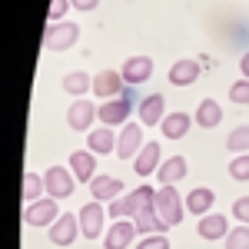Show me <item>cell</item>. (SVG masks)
Segmentation results:
<instances>
[{
	"label": "cell",
	"mask_w": 249,
	"mask_h": 249,
	"mask_svg": "<svg viewBox=\"0 0 249 249\" xmlns=\"http://www.w3.org/2000/svg\"><path fill=\"white\" fill-rule=\"evenodd\" d=\"M193 120H196L203 130H216V126L223 123V107H219L216 100H199V107H196Z\"/></svg>",
	"instance_id": "23"
},
{
	"label": "cell",
	"mask_w": 249,
	"mask_h": 249,
	"mask_svg": "<svg viewBox=\"0 0 249 249\" xmlns=\"http://www.w3.org/2000/svg\"><path fill=\"white\" fill-rule=\"evenodd\" d=\"M239 70H243V77L249 80V50L243 53V57H239Z\"/></svg>",
	"instance_id": "35"
},
{
	"label": "cell",
	"mask_w": 249,
	"mask_h": 249,
	"mask_svg": "<svg viewBox=\"0 0 249 249\" xmlns=\"http://www.w3.org/2000/svg\"><path fill=\"white\" fill-rule=\"evenodd\" d=\"M136 249H170V239L166 236H143L136 243Z\"/></svg>",
	"instance_id": "32"
},
{
	"label": "cell",
	"mask_w": 249,
	"mask_h": 249,
	"mask_svg": "<svg viewBox=\"0 0 249 249\" xmlns=\"http://www.w3.org/2000/svg\"><path fill=\"white\" fill-rule=\"evenodd\" d=\"M230 176L236 179V183H246V179H249V153L232 156V163H230Z\"/></svg>",
	"instance_id": "28"
},
{
	"label": "cell",
	"mask_w": 249,
	"mask_h": 249,
	"mask_svg": "<svg viewBox=\"0 0 249 249\" xmlns=\"http://www.w3.org/2000/svg\"><path fill=\"white\" fill-rule=\"evenodd\" d=\"M232 219H236L239 226H249V196L232 199Z\"/></svg>",
	"instance_id": "31"
},
{
	"label": "cell",
	"mask_w": 249,
	"mask_h": 249,
	"mask_svg": "<svg viewBox=\"0 0 249 249\" xmlns=\"http://www.w3.org/2000/svg\"><path fill=\"white\" fill-rule=\"evenodd\" d=\"M60 87H63L70 96H83V93H90V90H93V77H90V73H83V70H73V73H67V77H63Z\"/></svg>",
	"instance_id": "25"
},
{
	"label": "cell",
	"mask_w": 249,
	"mask_h": 249,
	"mask_svg": "<svg viewBox=\"0 0 249 249\" xmlns=\"http://www.w3.org/2000/svg\"><path fill=\"white\" fill-rule=\"evenodd\" d=\"M43 183H47V196L53 199H70L73 196V186H77V176L70 166H50L43 173Z\"/></svg>",
	"instance_id": "5"
},
{
	"label": "cell",
	"mask_w": 249,
	"mask_h": 249,
	"mask_svg": "<svg viewBox=\"0 0 249 249\" xmlns=\"http://www.w3.org/2000/svg\"><path fill=\"white\" fill-rule=\"evenodd\" d=\"M160 163H163V160H160V143L146 140V146H143V150H140V156L133 160V173L146 179L150 173H156V170H160Z\"/></svg>",
	"instance_id": "17"
},
{
	"label": "cell",
	"mask_w": 249,
	"mask_h": 249,
	"mask_svg": "<svg viewBox=\"0 0 249 249\" xmlns=\"http://www.w3.org/2000/svg\"><path fill=\"white\" fill-rule=\"evenodd\" d=\"M70 7H73V10H83V14H90V10L100 7V0H70Z\"/></svg>",
	"instance_id": "34"
},
{
	"label": "cell",
	"mask_w": 249,
	"mask_h": 249,
	"mask_svg": "<svg viewBox=\"0 0 249 249\" xmlns=\"http://www.w3.org/2000/svg\"><path fill=\"white\" fill-rule=\"evenodd\" d=\"M93 120H100V107H93V100H83V96H80L77 103L67 110V123H70V130H77V133H90V130H93Z\"/></svg>",
	"instance_id": "7"
},
{
	"label": "cell",
	"mask_w": 249,
	"mask_h": 249,
	"mask_svg": "<svg viewBox=\"0 0 249 249\" xmlns=\"http://www.w3.org/2000/svg\"><path fill=\"white\" fill-rule=\"evenodd\" d=\"M186 173H190V170H186V156H170V160L160 163L156 179H160V186H176Z\"/></svg>",
	"instance_id": "18"
},
{
	"label": "cell",
	"mask_w": 249,
	"mask_h": 249,
	"mask_svg": "<svg viewBox=\"0 0 249 249\" xmlns=\"http://www.w3.org/2000/svg\"><path fill=\"white\" fill-rule=\"evenodd\" d=\"M196 232H199V239L216 243V239H226V236H230V223H226V216H219V213H206V216H199Z\"/></svg>",
	"instance_id": "13"
},
{
	"label": "cell",
	"mask_w": 249,
	"mask_h": 249,
	"mask_svg": "<svg viewBox=\"0 0 249 249\" xmlns=\"http://www.w3.org/2000/svg\"><path fill=\"white\" fill-rule=\"evenodd\" d=\"M143 123H126L120 130V140H116V156L120 160H136L140 150H143Z\"/></svg>",
	"instance_id": "8"
},
{
	"label": "cell",
	"mask_w": 249,
	"mask_h": 249,
	"mask_svg": "<svg viewBox=\"0 0 249 249\" xmlns=\"http://www.w3.org/2000/svg\"><path fill=\"white\" fill-rule=\"evenodd\" d=\"M80 40V27L77 23H70V20H60V23H47V34H43V47L47 50H70L73 43Z\"/></svg>",
	"instance_id": "3"
},
{
	"label": "cell",
	"mask_w": 249,
	"mask_h": 249,
	"mask_svg": "<svg viewBox=\"0 0 249 249\" xmlns=\"http://www.w3.org/2000/svg\"><path fill=\"white\" fill-rule=\"evenodd\" d=\"M230 100L232 103H239V107H249V80L243 77V80H236L230 87Z\"/></svg>",
	"instance_id": "30"
},
{
	"label": "cell",
	"mask_w": 249,
	"mask_h": 249,
	"mask_svg": "<svg viewBox=\"0 0 249 249\" xmlns=\"http://www.w3.org/2000/svg\"><path fill=\"white\" fill-rule=\"evenodd\" d=\"M70 170H73V176H77L80 183H93L96 176V153H90V150H77V153H70Z\"/></svg>",
	"instance_id": "20"
},
{
	"label": "cell",
	"mask_w": 249,
	"mask_h": 249,
	"mask_svg": "<svg viewBox=\"0 0 249 249\" xmlns=\"http://www.w3.org/2000/svg\"><path fill=\"white\" fill-rule=\"evenodd\" d=\"M226 249H249V226H232L226 236Z\"/></svg>",
	"instance_id": "29"
},
{
	"label": "cell",
	"mask_w": 249,
	"mask_h": 249,
	"mask_svg": "<svg viewBox=\"0 0 249 249\" xmlns=\"http://www.w3.org/2000/svg\"><path fill=\"white\" fill-rule=\"evenodd\" d=\"M77 236H80V216L60 213V219L50 226V243H53V246H70Z\"/></svg>",
	"instance_id": "11"
},
{
	"label": "cell",
	"mask_w": 249,
	"mask_h": 249,
	"mask_svg": "<svg viewBox=\"0 0 249 249\" xmlns=\"http://www.w3.org/2000/svg\"><path fill=\"white\" fill-rule=\"evenodd\" d=\"M40 193H47V183H43V176L40 173H23V203H37V199H43Z\"/></svg>",
	"instance_id": "26"
},
{
	"label": "cell",
	"mask_w": 249,
	"mask_h": 249,
	"mask_svg": "<svg viewBox=\"0 0 249 249\" xmlns=\"http://www.w3.org/2000/svg\"><path fill=\"white\" fill-rule=\"evenodd\" d=\"M67 3L70 0H50V23H60L67 17Z\"/></svg>",
	"instance_id": "33"
},
{
	"label": "cell",
	"mask_w": 249,
	"mask_h": 249,
	"mask_svg": "<svg viewBox=\"0 0 249 249\" xmlns=\"http://www.w3.org/2000/svg\"><path fill=\"white\" fill-rule=\"evenodd\" d=\"M57 219H60V199H53V196H43L37 203L23 206V223L27 226H53Z\"/></svg>",
	"instance_id": "4"
},
{
	"label": "cell",
	"mask_w": 249,
	"mask_h": 249,
	"mask_svg": "<svg viewBox=\"0 0 249 249\" xmlns=\"http://www.w3.org/2000/svg\"><path fill=\"white\" fill-rule=\"evenodd\" d=\"M120 73L126 80V87H140V83H146V80L153 77V60L150 57H130L120 67Z\"/></svg>",
	"instance_id": "14"
},
{
	"label": "cell",
	"mask_w": 249,
	"mask_h": 249,
	"mask_svg": "<svg viewBox=\"0 0 249 249\" xmlns=\"http://www.w3.org/2000/svg\"><path fill=\"white\" fill-rule=\"evenodd\" d=\"M130 110H133V90H126L116 100H103L100 103V123L103 126H126L130 123Z\"/></svg>",
	"instance_id": "2"
},
{
	"label": "cell",
	"mask_w": 249,
	"mask_h": 249,
	"mask_svg": "<svg viewBox=\"0 0 249 249\" xmlns=\"http://www.w3.org/2000/svg\"><path fill=\"white\" fill-rule=\"evenodd\" d=\"M163 116H166V96L163 93H150L140 103V123L143 126H160Z\"/></svg>",
	"instance_id": "15"
},
{
	"label": "cell",
	"mask_w": 249,
	"mask_h": 249,
	"mask_svg": "<svg viewBox=\"0 0 249 249\" xmlns=\"http://www.w3.org/2000/svg\"><path fill=\"white\" fill-rule=\"evenodd\" d=\"M120 193H123V179L107 176V173H96L90 183V196L96 203H113V199H120Z\"/></svg>",
	"instance_id": "12"
},
{
	"label": "cell",
	"mask_w": 249,
	"mask_h": 249,
	"mask_svg": "<svg viewBox=\"0 0 249 249\" xmlns=\"http://www.w3.org/2000/svg\"><path fill=\"white\" fill-rule=\"evenodd\" d=\"M199 80V63L196 60H176L170 67V83L173 87H193Z\"/></svg>",
	"instance_id": "21"
},
{
	"label": "cell",
	"mask_w": 249,
	"mask_h": 249,
	"mask_svg": "<svg viewBox=\"0 0 249 249\" xmlns=\"http://www.w3.org/2000/svg\"><path fill=\"white\" fill-rule=\"evenodd\" d=\"M140 199H143V193H140V186H136L130 196H120V199H113V203L107 206V213H110L113 219H133L136 210H140Z\"/></svg>",
	"instance_id": "22"
},
{
	"label": "cell",
	"mask_w": 249,
	"mask_h": 249,
	"mask_svg": "<svg viewBox=\"0 0 249 249\" xmlns=\"http://www.w3.org/2000/svg\"><path fill=\"white\" fill-rule=\"evenodd\" d=\"M126 93V80L120 70H100L93 77V96L100 100H116V96Z\"/></svg>",
	"instance_id": "9"
},
{
	"label": "cell",
	"mask_w": 249,
	"mask_h": 249,
	"mask_svg": "<svg viewBox=\"0 0 249 249\" xmlns=\"http://www.w3.org/2000/svg\"><path fill=\"white\" fill-rule=\"evenodd\" d=\"M226 150L230 153H249V123H243V126H236L230 136H226Z\"/></svg>",
	"instance_id": "27"
},
{
	"label": "cell",
	"mask_w": 249,
	"mask_h": 249,
	"mask_svg": "<svg viewBox=\"0 0 249 249\" xmlns=\"http://www.w3.org/2000/svg\"><path fill=\"white\" fill-rule=\"evenodd\" d=\"M77 216H80V232H83L87 239H100V236H107V232H103V223H107L110 213L103 210V203H96V199H93V203H87Z\"/></svg>",
	"instance_id": "6"
},
{
	"label": "cell",
	"mask_w": 249,
	"mask_h": 249,
	"mask_svg": "<svg viewBox=\"0 0 249 249\" xmlns=\"http://www.w3.org/2000/svg\"><path fill=\"white\" fill-rule=\"evenodd\" d=\"M193 123H196V120H193L190 113H179V110H176V113H166V116H163L160 130H163V136H166V140H183V136L190 133Z\"/></svg>",
	"instance_id": "19"
},
{
	"label": "cell",
	"mask_w": 249,
	"mask_h": 249,
	"mask_svg": "<svg viewBox=\"0 0 249 249\" xmlns=\"http://www.w3.org/2000/svg\"><path fill=\"white\" fill-rule=\"evenodd\" d=\"M116 140L120 136L113 133V126H96V130H90L87 133V150L96 156H103V153H116Z\"/></svg>",
	"instance_id": "16"
},
{
	"label": "cell",
	"mask_w": 249,
	"mask_h": 249,
	"mask_svg": "<svg viewBox=\"0 0 249 249\" xmlns=\"http://www.w3.org/2000/svg\"><path fill=\"white\" fill-rule=\"evenodd\" d=\"M136 239V223L133 219H116L103 236V249H130Z\"/></svg>",
	"instance_id": "10"
},
{
	"label": "cell",
	"mask_w": 249,
	"mask_h": 249,
	"mask_svg": "<svg viewBox=\"0 0 249 249\" xmlns=\"http://www.w3.org/2000/svg\"><path fill=\"white\" fill-rule=\"evenodd\" d=\"M213 203H216V196H213L210 186H196V190L186 193V210H190L193 216H206V213L213 210Z\"/></svg>",
	"instance_id": "24"
},
{
	"label": "cell",
	"mask_w": 249,
	"mask_h": 249,
	"mask_svg": "<svg viewBox=\"0 0 249 249\" xmlns=\"http://www.w3.org/2000/svg\"><path fill=\"white\" fill-rule=\"evenodd\" d=\"M156 216L166 223V226H176V223H183V213H186V199L176 193V186H160L156 190Z\"/></svg>",
	"instance_id": "1"
}]
</instances>
